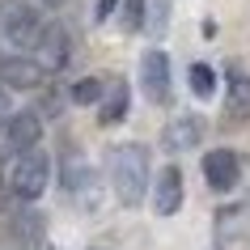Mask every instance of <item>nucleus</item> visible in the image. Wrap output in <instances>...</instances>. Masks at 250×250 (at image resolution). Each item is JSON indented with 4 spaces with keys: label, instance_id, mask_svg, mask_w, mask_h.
<instances>
[{
    "label": "nucleus",
    "instance_id": "obj_8",
    "mask_svg": "<svg viewBox=\"0 0 250 250\" xmlns=\"http://www.w3.org/2000/svg\"><path fill=\"white\" fill-rule=\"evenodd\" d=\"M0 81L9 89H39L47 81V68L39 60H26V55H0Z\"/></svg>",
    "mask_w": 250,
    "mask_h": 250
},
{
    "label": "nucleus",
    "instance_id": "obj_2",
    "mask_svg": "<svg viewBox=\"0 0 250 250\" xmlns=\"http://www.w3.org/2000/svg\"><path fill=\"white\" fill-rule=\"evenodd\" d=\"M42 30H47V17H42L39 4H26V0H13L0 9V39L13 42V47H39Z\"/></svg>",
    "mask_w": 250,
    "mask_h": 250
},
{
    "label": "nucleus",
    "instance_id": "obj_14",
    "mask_svg": "<svg viewBox=\"0 0 250 250\" xmlns=\"http://www.w3.org/2000/svg\"><path fill=\"white\" fill-rule=\"evenodd\" d=\"M250 229V204L242 199V204H233V208H225L221 216H216V233L229 242V237H237V233H246Z\"/></svg>",
    "mask_w": 250,
    "mask_h": 250
},
{
    "label": "nucleus",
    "instance_id": "obj_6",
    "mask_svg": "<svg viewBox=\"0 0 250 250\" xmlns=\"http://www.w3.org/2000/svg\"><path fill=\"white\" fill-rule=\"evenodd\" d=\"M199 136H204V123H199V115H191V110H178V115H170V123L161 127V148L166 153H187V148L199 145Z\"/></svg>",
    "mask_w": 250,
    "mask_h": 250
},
{
    "label": "nucleus",
    "instance_id": "obj_16",
    "mask_svg": "<svg viewBox=\"0 0 250 250\" xmlns=\"http://www.w3.org/2000/svg\"><path fill=\"white\" fill-rule=\"evenodd\" d=\"M68 98H72L77 106H89V102H98V98H106L102 77H85V81H77V85L68 89Z\"/></svg>",
    "mask_w": 250,
    "mask_h": 250
},
{
    "label": "nucleus",
    "instance_id": "obj_19",
    "mask_svg": "<svg viewBox=\"0 0 250 250\" xmlns=\"http://www.w3.org/2000/svg\"><path fill=\"white\" fill-rule=\"evenodd\" d=\"M9 119H13V110H9V93L0 89V127H9Z\"/></svg>",
    "mask_w": 250,
    "mask_h": 250
},
{
    "label": "nucleus",
    "instance_id": "obj_15",
    "mask_svg": "<svg viewBox=\"0 0 250 250\" xmlns=\"http://www.w3.org/2000/svg\"><path fill=\"white\" fill-rule=\"evenodd\" d=\"M166 26H170V0H145V34L157 39Z\"/></svg>",
    "mask_w": 250,
    "mask_h": 250
},
{
    "label": "nucleus",
    "instance_id": "obj_12",
    "mask_svg": "<svg viewBox=\"0 0 250 250\" xmlns=\"http://www.w3.org/2000/svg\"><path fill=\"white\" fill-rule=\"evenodd\" d=\"M98 119H102L106 127L127 119V81L110 77V89H106V98H102V115H98Z\"/></svg>",
    "mask_w": 250,
    "mask_h": 250
},
{
    "label": "nucleus",
    "instance_id": "obj_9",
    "mask_svg": "<svg viewBox=\"0 0 250 250\" xmlns=\"http://www.w3.org/2000/svg\"><path fill=\"white\" fill-rule=\"evenodd\" d=\"M64 191L72 199H81V204H93V191H98V178H93V170H89V161L81 157V153H68L64 157Z\"/></svg>",
    "mask_w": 250,
    "mask_h": 250
},
{
    "label": "nucleus",
    "instance_id": "obj_21",
    "mask_svg": "<svg viewBox=\"0 0 250 250\" xmlns=\"http://www.w3.org/2000/svg\"><path fill=\"white\" fill-rule=\"evenodd\" d=\"M4 204H9V183L0 178V212H4Z\"/></svg>",
    "mask_w": 250,
    "mask_h": 250
},
{
    "label": "nucleus",
    "instance_id": "obj_4",
    "mask_svg": "<svg viewBox=\"0 0 250 250\" xmlns=\"http://www.w3.org/2000/svg\"><path fill=\"white\" fill-rule=\"evenodd\" d=\"M39 145H42V119H39V110H13L9 127H4V153L21 157V153H30V148H39Z\"/></svg>",
    "mask_w": 250,
    "mask_h": 250
},
{
    "label": "nucleus",
    "instance_id": "obj_5",
    "mask_svg": "<svg viewBox=\"0 0 250 250\" xmlns=\"http://www.w3.org/2000/svg\"><path fill=\"white\" fill-rule=\"evenodd\" d=\"M237 178H242V161H237L233 148H212L204 157V183H208V191H233Z\"/></svg>",
    "mask_w": 250,
    "mask_h": 250
},
{
    "label": "nucleus",
    "instance_id": "obj_18",
    "mask_svg": "<svg viewBox=\"0 0 250 250\" xmlns=\"http://www.w3.org/2000/svg\"><path fill=\"white\" fill-rule=\"evenodd\" d=\"M119 21H123V30H145V0H127Z\"/></svg>",
    "mask_w": 250,
    "mask_h": 250
},
{
    "label": "nucleus",
    "instance_id": "obj_22",
    "mask_svg": "<svg viewBox=\"0 0 250 250\" xmlns=\"http://www.w3.org/2000/svg\"><path fill=\"white\" fill-rule=\"evenodd\" d=\"M42 4H47V9H55V4H60V0H42Z\"/></svg>",
    "mask_w": 250,
    "mask_h": 250
},
{
    "label": "nucleus",
    "instance_id": "obj_7",
    "mask_svg": "<svg viewBox=\"0 0 250 250\" xmlns=\"http://www.w3.org/2000/svg\"><path fill=\"white\" fill-rule=\"evenodd\" d=\"M140 85H145L148 102H166L170 98V60H166V51L140 55Z\"/></svg>",
    "mask_w": 250,
    "mask_h": 250
},
{
    "label": "nucleus",
    "instance_id": "obj_10",
    "mask_svg": "<svg viewBox=\"0 0 250 250\" xmlns=\"http://www.w3.org/2000/svg\"><path fill=\"white\" fill-rule=\"evenodd\" d=\"M68 55H72V39H68V30L60 26V21H47L42 42H39V64L47 68V72H60V68L68 64Z\"/></svg>",
    "mask_w": 250,
    "mask_h": 250
},
{
    "label": "nucleus",
    "instance_id": "obj_20",
    "mask_svg": "<svg viewBox=\"0 0 250 250\" xmlns=\"http://www.w3.org/2000/svg\"><path fill=\"white\" fill-rule=\"evenodd\" d=\"M115 9H119V0H98V21H106Z\"/></svg>",
    "mask_w": 250,
    "mask_h": 250
},
{
    "label": "nucleus",
    "instance_id": "obj_13",
    "mask_svg": "<svg viewBox=\"0 0 250 250\" xmlns=\"http://www.w3.org/2000/svg\"><path fill=\"white\" fill-rule=\"evenodd\" d=\"M229 115L233 119H246L250 115V72L242 68H229Z\"/></svg>",
    "mask_w": 250,
    "mask_h": 250
},
{
    "label": "nucleus",
    "instance_id": "obj_1",
    "mask_svg": "<svg viewBox=\"0 0 250 250\" xmlns=\"http://www.w3.org/2000/svg\"><path fill=\"white\" fill-rule=\"evenodd\" d=\"M106 174H110V191L119 195V204H145V191H148V148L136 145V140H123V145L110 148L106 157Z\"/></svg>",
    "mask_w": 250,
    "mask_h": 250
},
{
    "label": "nucleus",
    "instance_id": "obj_11",
    "mask_svg": "<svg viewBox=\"0 0 250 250\" xmlns=\"http://www.w3.org/2000/svg\"><path fill=\"white\" fill-rule=\"evenodd\" d=\"M153 208H157V216H174L183 208V170L178 166H166L157 174V183H153Z\"/></svg>",
    "mask_w": 250,
    "mask_h": 250
},
{
    "label": "nucleus",
    "instance_id": "obj_17",
    "mask_svg": "<svg viewBox=\"0 0 250 250\" xmlns=\"http://www.w3.org/2000/svg\"><path fill=\"white\" fill-rule=\"evenodd\" d=\"M191 93L195 98H212L216 93V72L208 64H191Z\"/></svg>",
    "mask_w": 250,
    "mask_h": 250
},
{
    "label": "nucleus",
    "instance_id": "obj_3",
    "mask_svg": "<svg viewBox=\"0 0 250 250\" xmlns=\"http://www.w3.org/2000/svg\"><path fill=\"white\" fill-rule=\"evenodd\" d=\"M47 183H51V157H47L42 148L21 153V157L13 161V170H9V191H13L17 199H26V204H34V199L47 191Z\"/></svg>",
    "mask_w": 250,
    "mask_h": 250
}]
</instances>
